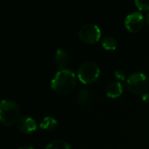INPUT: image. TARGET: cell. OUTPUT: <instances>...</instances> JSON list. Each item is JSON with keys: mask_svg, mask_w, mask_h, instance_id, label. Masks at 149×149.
Here are the masks:
<instances>
[{"mask_svg": "<svg viewBox=\"0 0 149 149\" xmlns=\"http://www.w3.org/2000/svg\"><path fill=\"white\" fill-rule=\"evenodd\" d=\"M57 125H58V121L53 117L47 116L45 117L44 120L40 122L39 127L45 130H52L57 127Z\"/></svg>", "mask_w": 149, "mask_h": 149, "instance_id": "cell-11", "label": "cell"}, {"mask_svg": "<svg viewBox=\"0 0 149 149\" xmlns=\"http://www.w3.org/2000/svg\"><path fill=\"white\" fill-rule=\"evenodd\" d=\"M123 87L120 82L109 83L106 88V93L110 98H118L122 94Z\"/></svg>", "mask_w": 149, "mask_h": 149, "instance_id": "cell-9", "label": "cell"}, {"mask_svg": "<svg viewBox=\"0 0 149 149\" xmlns=\"http://www.w3.org/2000/svg\"><path fill=\"white\" fill-rule=\"evenodd\" d=\"M77 100L79 104L82 107H86L91 101V93L87 87H83L79 90L78 93Z\"/></svg>", "mask_w": 149, "mask_h": 149, "instance_id": "cell-10", "label": "cell"}, {"mask_svg": "<svg viewBox=\"0 0 149 149\" xmlns=\"http://www.w3.org/2000/svg\"><path fill=\"white\" fill-rule=\"evenodd\" d=\"M17 127L24 134H30L37 129V123L31 117L22 116L17 121Z\"/></svg>", "mask_w": 149, "mask_h": 149, "instance_id": "cell-7", "label": "cell"}, {"mask_svg": "<svg viewBox=\"0 0 149 149\" xmlns=\"http://www.w3.org/2000/svg\"><path fill=\"white\" fill-rule=\"evenodd\" d=\"M45 149H71V146L63 140H54L47 144Z\"/></svg>", "mask_w": 149, "mask_h": 149, "instance_id": "cell-12", "label": "cell"}, {"mask_svg": "<svg viewBox=\"0 0 149 149\" xmlns=\"http://www.w3.org/2000/svg\"><path fill=\"white\" fill-rule=\"evenodd\" d=\"M134 3H135L136 7L141 10H149V1L135 0Z\"/></svg>", "mask_w": 149, "mask_h": 149, "instance_id": "cell-14", "label": "cell"}, {"mask_svg": "<svg viewBox=\"0 0 149 149\" xmlns=\"http://www.w3.org/2000/svg\"><path fill=\"white\" fill-rule=\"evenodd\" d=\"M69 61V55L65 50L62 48H58L55 53V65L59 70L66 69L65 66L67 65Z\"/></svg>", "mask_w": 149, "mask_h": 149, "instance_id": "cell-8", "label": "cell"}, {"mask_svg": "<svg viewBox=\"0 0 149 149\" xmlns=\"http://www.w3.org/2000/svg\"><path fill=\"white\" fill-rule=\"evenodd\" d=\"M100 74V69L93 62H86L78 69V78L84 84H92L95 82Z\"/></svg>", "mask_w": 149, "mask_h": 149, "instance_id": "cell-4", "label": "cell"}, {"mask_svg": "<svg viewBox=\"0 0 149 149\" xmlns=\"http://www.w3.org/2000/svg\"><path fill=\"white\" fill-rule=\"evenodd\" d=\"M79 36L82 41L87 44H95L101 37V31L100 27L94 24H84L79 31Z\"/></svg>", "mask_w": 149, "mask_h": 149, "instance_id": "cell-5", "label": "cell"}, {"mask_svg": "<svg viewBox=\"0 0 149 149\" xmlns=\"http://www.w3.org/2000/svg\"><path fill=\"white\" fill-rule=\"evenodd\" d=\"M18 149H34L32 147H29V146H25V147H22V148H19Z\"/></svg>", "mask_w": 149, "mask_h": 149, "instance_id": "cell-17", "label": "cell"}, {"mask_svg": "<svg viewBox=\"0 0 149 149\" xmlns=\"http://www.w3.org/2000/svg\"><path fill=\"white\" fill-rule=\"evenodd\" d=\"M76 86V75L70 69L59 70L51 81L52 90L60 94L71 93Z\"/></svg>", "mask_w": 149, "mask_h": 149, "instance_id": "cell-1", "label": "cell"}, {"mask_svg": "<svg viewBox=\"0 0 149 149\" xmlns=\"http://www.w3.org/2000/svg\"><path fill=\"white\" fill-rule=\"evenodd\" d=\"M147 24H148L149 26V13L147 15Z\"/></svg>", "mask_w": 149, "mask_h": 149, "instance_id": "cell-18", "label": "cell"}, {"mask_svg": "<svg viewBox=\"0 0 149 149\" xmlns=\"http://www.w3.org/2000/svg\"><path fill=\"white\" fill-rule=\"evenodd\" d=\"M148 86V78L143 72H134L130 74L127 79V87L133 93L143 94L144 93H146Z\"/></svg>", "mask_w": 149, "mask_h": 149, "instance_id": "cell-3", "label": "cell"}, {"mask_svg": "<svg viewBox=\"0 0 149 149\" xmlns=\"http://www.w3.org/2000/svg\"><path fill=\"white\" fill-rule=\"evenodd\" d=\"M142 100L145 102H149V92H146L142 94Z\"/></svg>", "mask_w": 149, "mask_h": 149, "instance_id": "cell-16", "label": "cell"}, {"mask_svg": "<svg viewBox=\"0 0 149 149\" xmlns=\"http://www.w3.org/2000/svg\"><path fill=\"white\" fill-rule=\"evenodd\" d=\"M101 45L106 50H115L117 47V41L111 36H106L102 38Z\"/></svg>", "mask_w": 149, "mask_h": 149, "instance_id": "cell-13", "label": "cell"}, {"mask_svg": "<svg viewBox=\"0 0 149 149\" xmlns=\"http://www.w3.org/2000/svg\"><path fill=\"white\" fill-rule=\"evenodd\" d=\"M114 76L119 80H125V79H126V73L121 70H116L114 72Z\"/></svg>", "mask_w": 149, "mask_h": 149, "instance_id": "cell-15", "label": "cell"}, {"mask_svg": "<svg viewBox=\"0 0 149 149\" xmlns=\"http://www.w3.org/2000/svg\"><path fill=\"white\" fill-rule=\"evenodd\" d=\"M19 109L17 105L10 100H3L0 103V120L7 127L12 126L18 120Z\"/></svg>", "mask_w": 149, "mask_h": 149, "instance_id": "cell-2", "label": "cell"}, {"mask_svg": "<svg viewBox=\"0 0 149 149\" xmlns=\"http://www.w3.org/2000/svg\"><path fill=\"white\" fill-rule=\"evenodd\" d=\"M144 17L139 11L129 13L125 19V26L131 32L139 31L144 25Z\"/></svg>", "mask_w": 149, "mask_h": 149, "instance_id": "cell-6", "label": "cell"}]
</instances>
